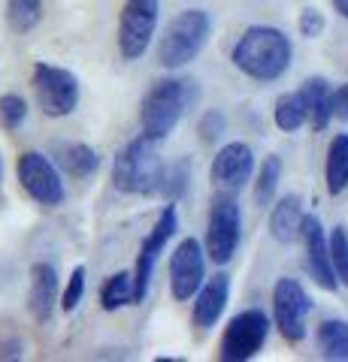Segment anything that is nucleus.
Segmentation results:
<instances>
[{"label": "nucleus", "instance_id": "412c9836", "mask_svg": "<svg viewBox=\"0 0 348 362\" xmlns=\"http://www.w3.org/2000/svg\"><path fill=\"white\" fill-rule=\"evenodd\" d=\"M318 350L324 359L348 362V323L345 320H324L318 326Z\"/></svg>", "mask_w": 348, "mask_h": 362}, {"label": "nucleus", "instance_id": "dca6fc26", "mask_svg": "<svg viewBox=\"0 0 348 362\" xmlns=\"http://www.w3.org/2000/svg\"><path fill=\"white\" fill-rule=\"evenodd\" d=\"M58 305V269L52 263H33L30 266V290H28V308L37 323H49Z\"/></svg>", "mask_w": 348, "mask_h": 362}, {"label": "nucleus", "instance_id": "5701e85b", "mask_svg": "<svg viewBox=\"0 0 348 362\" xmlns=\"http://www.w3.org/2000/svg\"><path fill=\"white\" fill-rule=\"evenodd\" d=\"M100 305H103V311H118L125 305H137L133 302V272H116L112 278H106L103 290H100Z\"/></svg>", "mask_w": 348, "mask_h": 362}, {"label": "nucleus", "instance_id": "c85d7f7f", "mask_svg": "<svg viewBox=\"0 0 348 362\" xmlns=\"http://www.w3.org/2000/svg\"><path fill=\"white\" fill-rule=\"evenodd\" d=\"M188 185H191V163L188 160H179L176 166H170V173H167L164 197L167 199H179L188 190Z\"/></svg>", "mask_w": 348, "mask_h": 362}, {"label": "nucleus", "instance_id": "a878e982", "mask_svg": "<svg viewBox=\"0 0 348 362\" xmlns=\"http://www.w3.org/2000/svg\"><path fill=\"white\" fill-rule=\"evenodd\" d=\"M28 118V103L18 94H0V127L4 130H18Z\"/></svg>", "mask_w": 348, "mask_h": 362}, {"label": "nucleus", "instance_id": "6e6552de", "mask_svg": "<svg viewBox=\"0 0 348 362\" xmlns=\"http://www.w3.org/2000/svg\"><path fill=\"white\" fill-rule=\"evenodd\" d=\"M269 335V317L261 308H245L224 326L218 356L224 362H245L261 354Z\"/></svg>", "mask_w": 348, "mask_h": 362}, {"label": "nucleus", "instance_id": "f3484780", "mask_svg": "<svg viewBox=\"0 0 348 362\" xmlns=\"http://www.w3.org/2000/svg\"><path fill=\"white\" fill-rule=\"evenodd\" d=\"M303 199L297 194H288L282 197L269 211V235L279 242V245H291L303 233Z\"/></svg>", "mask_w": 348, "mask_h": 362}, {"label": "nucleus", "instance_id": "f8f14e48", "mask_svg": "<svg viewBox=\"0 0 348 362\" xmlns=\"http://www.w3.org/2000/svg\"><path fill=\"white\" fill-rule=\"evenodd\" d=\"M206 251L197 239H182L170 257V293L176 302H188L206 281Z\"/></svg>", "mask_w": 348, "mask_h": 362}, {"label": "nucleus", "instance_id": "b1692460", "mask_svg": "<svg viewBox=\"0 0 348 362\" xmlns=\"http://www.w3.org/2000/svg\"><path fill=\"white\" fill-rule=\"evenodd\" d=\"M43 0H6V21L16 33H28L40 25Z\"/></svg>", "mask_w": 348, "mask_h": 362}, {"label": "nucleus", "instance_id": "c756f323", "mask_svg": "<svg viewBox=\"0 0 348 362\" xmlns=\"http://www.w3.org/2000/svg\"><path fill=\"white\" fill-rule=\"evenodd\" d=\"M224 130H228V118H224L221 109H209L206 115L200 118V124H197V133H200V139H203V142L221 139Z\"/></svg>", "mask_w": 348, "mask_h": 362}, {"label": "nucleus", "instance_id": "20e7f679", "mask_svg": "<svg viewBox=\"0 0 348 362\" xmlns=\"http://www.w3.org/2000/svg\"><path fill=\"white\" fill-rule=\"evenodd\" d=\"M212 37V16L206 9H182L179 16L170 18L164 28V37L158 42V61L167 70H179L188 66L206 49Z\"/></svg>", "mask_w": 348, "mask_h": 362}, {"label": "nucleus", "instance_id": "473e14b6", "mask_svg": "<svg viewBox=\"0 0 348 362\" xmlns=\"http://www.w3.org/2000/svg\"><path fill=\"white\" fill-rule=\"evenodd\" d=\"M330 4H333V9H336V13H339L342 18H348V0H330Z\"/></svg>", "mask_w": 348, "mask_h": 362}, {"label": "nucleus", "instance_id": "aec40b11", "mask_svg": "<svg viewBox=\"0 0 348 362\" xmlns=\"http://www.w3.org/2000/svg\"><path fill=\"white\" fill-rule=\"evenodd\" d=\"M324 178H327V194L339 197L348 187V136H333L327 148V166H324Z\"/></svg>", "mask_w": 348, "mask_h": 362}, {"label": "nucleus", "instance_id": "9d476101", "mask_svg": "<svg viewBox=\"0 0 348 362\" xmlns=\"http://www.w3.org/2000/svg\"><path fill=\"white\" fill-rule=\"evenodd\" d=\"M312 311V299L306 296L300 281L294 278H279L273 287V317L285 341L297 344L306 338V320Z\"/></svg>", "mask_w": 348, "mask_h": 362}, {"label": "nucleus", "instance_id": "f03ea898", "mask_svg": "<svg viewBox=\"0 0 348 362\" xmlns=\"http://www.w3.org/2000/svg\"><path fill=\"white\" fill-rule=\"evenodd\" d=\"M294 58V45L279 28L254 25L242 33L233 45L230 61L240 73H245L254 82H276L282 78Z\"/></svg>", "mask_w": 348, "mask_h": 362}, {"label": "nucleus", "instance_id": "2eb2a0df", "mask_svg": "<svg viewBox=\"0 0 348 362\" xmlns=\"http://www.w3.org/2000/svg\"><path fill=\"white\" fill-rule=\"evenodd\" d=\"M228 302H230V275L228 272H218V275L203 281V287H200L194 296V326L197 329H212V326L221 320Z\"/></svg>", "mask_w": 348, "mask_h": 362}, {"label": "nucleus", "instance_id": "393cba45", "mask_svg": "<svg viewBox=\"0 0 348 362\" xmlns=\"http://www.w3.org/2000/svg\"><path fill=\"white\" fill-rule=\"evenodd\" d=\"M279 178H282V160L276 154H269L266 160L261 163V173H257V181H254V202L257 206H269L276 197V187H279Z\"/></svg>", "mask_w": 348, "mask_h": 362}, {"label": "nucleus", "instance_id": "f257e3e1", "mask_svg": "<svg viewBox=\"0 0 348 362\" xmlns=\"http://www.w3.org/2000/svg\"><path fill=\"white\" fill-rule=\"evenodd\" d=\"M197 100L200 88L194 78L170 76L155 82L140 103V133L152 142H164L176 130V124L185 118V112L197 106Z\"/></svg>", "mask_w": 348, "mask_h": 362}, {"label": "nucleus", "instance_id": "9b49d317", "mask_svg": "<svg viewBox=\"0 0 348 362\" xmlns=\"http://www.w3.org/2000/svg\"><path fill=\"white\" fill-rule=\"evenodd\" d=\"M179 230V221H176V206H164V211L158 214L152 233L142 239L140 245V254H137V266H133V302H142L149 296V284H152V275H155V266L164 254L167 242L173 239V233Z\"/></svg>", "mask_w": 348, "mask_h": 362}, {"label": "nucleus", "instance_id": "cd10ccee", "mask_svg": "<svg viewBox=\"0 0 348 362\" xmlns=\"http://www.w3.org/2000/svg\"><path fill=\"white\" fill-rule=\"evenodd\" d=\"M82 296H85V266H76L70 272V278H67L64 293H61V308L67 314L76 311L79 308V302H82Z\"/></svg>", "mask_w": 348, "mask_h": 362}, {"label": "nucleus", "instance_id": "4468645a", "mask_svg": "<svg viewBox=\"0 0 348 362\" xmlns=\"http://www.w3.org/2000/svg\"><path fill=\"white\" fill-rule=\"evenodd\" d=\"M254 173V154L245 142H228L212 160V185L228 194H240Z\"/></svg>", "mask_w": 348, "mask_h": 362}, {"label": "nucleus", "instance_id": "6ab92c4d", "mask_svg": "<svg viewBox=\"0 0 348 362\" xmlns=\"http://www.w3.org/2000/svg\"><path fill=\"white\" fill-rule=\"evenodd\" d=\"M58 166L73 178H91L100 169V154L85 142H61L55 148Z\"/></svg>", "mask_w": 348, "mask_h": 362}, {"label": "nucleus", "instance_id": "1a4fd4ad", "mask_svg": "<svg viewBox=\"0 0 348 362\" xmlns=\"http://www.w3.org/2000/svg\"><path fill=\"white\" fill-rule=\"evenodd\" d=\"M16 173H18L21 190H25V194L37 202V206L55 209V206H61V202H64L67 190H64L61 173L55 169V163L49 160L46 154L25 151L18 157V163H16Z\"/></svg>", "mask_w": 348, "mask_h": 362}, {"label": "nucleus", "instance_id": "2f4dec72", "mask_svg": "<svg viewBox=\"0 0 348 362\" xmlns=\"http://www.w3.org/2000/svg\"><path fill=\"white\" fill-rule=\"evenodd\" d=\"M333 118L348 121V82L333 90Z\"/></svg>", "mask_w": 348, "mask_h": 362}, {"label": "nucleus", "instance_id": "0eeeda50", "mask_svg": "<svg viewBox=\"0 0 348 362\" xmlns=\"http://www.w3.org/2000/svg\"><path fill=\"white\" fill-rule=\"evenodd\" d=\"M161 4L158 0H125L118 16V52L125 61H140L158 30Z\"/></svg>", "mask_w": 348, "mask_h": 362}, {"label": "nucleus", "instance_id": "423d86ee", "mask_svg": "<svg viewBox=\"0 0 348 362\" xmlns=\"http://www.w3.org/2000/svg\"><path fill=\"white\" fill-rule=\"evenodd\" d=\"M30 88L37 106L49 118H67L79 106V78L55 64H37L30 73Z\"/></svg>", "mask_w": 348, "mask_h": 362}, {"label": "nucleus", "instance_id": "7ed1b4c3", "mask_svg": "<svg viewBox=\"0 0 348 362\" xmlns=\"http://www.w3.org/2000/svg\"><path fill=\"white\" fill-rule=\"evenodd\" d=\"M158 142L145 139L140 133L133 142H128L121 154L112 163V185L121 194H133V197H164V185H167V173L170 166L164 163V157L155 148Z\"/></svg>", "mask_w": 348, "mask_h": 362}, {"label": "nucleus", "instance_id": "bb28decb", "mask_svg": "<svg viewBox=\"0 0 348 362\" xmlns=\"http://www.w3.org/2000/svg\"><path fill=\"white\" fill-rule=\"evenodd\" d=\"M327 242H330V257H333L336 275H339L342 284H348V230L345 226H333Z\"/></svg>", "mask_w": 348, "mask_h": 362}, {"label": "nucleus", "instance_id": "4be33fe9", "mask_svg": "<svg viewBox=\"0 0 348 362\" xmlns=\"http://www.w3.org/2000/svg\"><path fill=\"white\" fill-rule=\"evenodd\" d=\"M273 118H276V127L285 130V133H294L309 121V112H306V103H303L300 90H294V94H282L276 100Z\"/></svg>", "mask_w": 348, "mask_h": 362}, {"label": "nucleus", "instance_id": "39448f33", "mask_svg": "<svg viewBox=\"0 0 348 362\" xmlns=\"http://www.w3.org/2000/svg\"><path fill=\"white\" fill-rule=\"evenodd\" d=\"M242 239V211L237 194L218 190L209 206V226H206V254L212 263L228 266Z\"/></svg>", "mask_w": 348, "mask_h": 362}, {"label": "nucleus", "instance_id": "7c9ffc66", "mask_svg": "<svg viewBox=\"0 0 348 362\" xmlns=\"http://www.w3.org/2000/svg\"><path fill=\"white\" fill-rule=\"evenodd\" d=\"M321 30H324V16L318 13V9H303L300 13V33L306 40H315V37H321Z\"/></svg>", "mask_w": 348, "mask_h": 362}, {"label": "nucleus", "instance_id": "ddd939ff", "mask_svg": "<svg viewBox=\"0 0 348 362\" xmlns=\"http://www.w3.org/2000/svg\"><path fill=\"white\" fill-rule=\"evenodd\" d=\"M303 245H306V269L309 275L315 278V284L321 290H336L342 284L339 275H336L333 269V257H330V242L327 235H324V226L315 214H306V221H303Z\"/></svg>", "mask_w": 348, "mask_h": 362}, {"label": "nucleus", "instance_id": "a211bd4d", "mask_svg": "<svg viewBox=\"0 0 348 362\" xmlns=\"http://www.w3.org/2000/svg\"><path fill=\"white\" fill-rule=\"evenodd\" d=\"M303 94V103H306V112H309V124L312 130H324L333 118V90L327 85L324 76H312L303 82L300 88Z\"/></svg>", "mask_w": 348, "mask_h": 362}]
</instances>
